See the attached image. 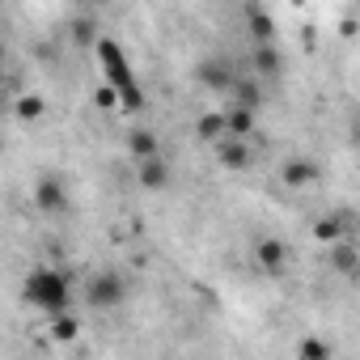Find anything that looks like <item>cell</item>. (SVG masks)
<instances>
[{"mask_svg": "<svg viewBox=\"0 0 360 360\" xmlns=\"http://www.w3.org/2000/svg\"><path fill=\"white\" fill-rule=\"evenodd\" d=\"M26 297H30L39 309H47V314H60V309L68 305V280H64L60 271L43 267V271H34V276L26 280Z\"/></svg>", "mask_w": 360, "mask_h": 360, "instance_id": "cell-1", "label": "cell"}, {"mask_svg": "<svg viewBox=\"0 0 360 360\" xmlns=\"http://www.w3.org/2000/svg\"><path fill=\"white\" fill-rule=\"evenodd\" d=\"M98 56H102V64H106V72H110V81L119 85V94H123V102H127V106H140V94H136V81H131V72H127V64H123V56H119V47H115V43H102V47H98Z\"/></svg>", "mask_w": 360, "mask_h": 360, "instance_id": "cell-2", "label": "cell"}, {"mask_svg": "<svg viewBox=\"0 0 360 360\" xmlns=\"http://www.w3.org/2000/svg\"><path fill=\"white\" fill-rule=\"evenodd\" d=\"M119 297H123V292H119V280H110V276H106V280H94V292H89L94 305H115Z\"/></svg>", "mask_w": 360, "mask_h": 360, "instance_id": "cell-3", "label": "cell"}]
</instances>
